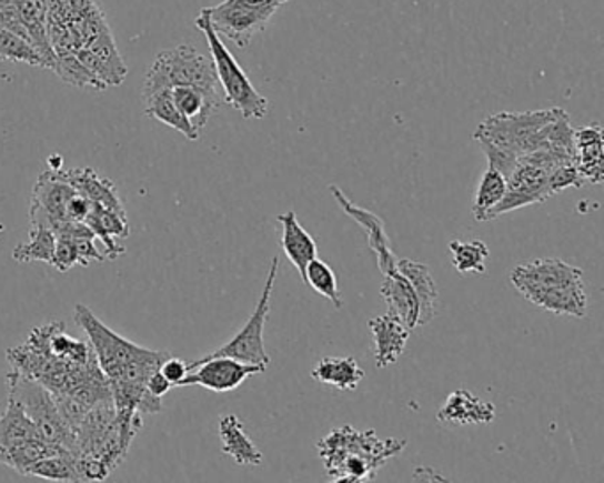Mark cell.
<instances>
[{"mask_svg":"<svg viewBox=\"0 0 604 483\" xmlns=\"http://www.w3.org/2000/svg\"><path fill=\"white\" fill-rule=\"evenodd\" d=\"M496 407L491 402L482 401L481 396L473 395L466 390H457L447 396L445 404L440 407L436 420L445 427L452 425H490L495 422Z\"/></svg>","mask_w":604,"mask_h":483,"instance_id":"17","label":"cell"},{"mask_svg":"<svg viewBox=\"0 0 604 483\" xmlns=\"http://www.w3.org/2000/svg\"><path fill=\"white\" fill-rule=\"evenodd\" d=\"M36 440H41V435L34 427V423L27 416L20 404L8 396V405L0 416V455Z\"/></svg>","mask_w":604,"mask_h":483,"instance_id":"26","label":"cell"},{"mask_svg":"<svg viewBox=\"0 0 604 483\" xmlns=\"http://www.w3.org/2000/svg\"><path fill=\"white\" fill-rule=\"evenodd\" d=\"M2 232H4V225H0V234H2Z\"/></svg>","mask_w":604,"mask_h":483,"instance_id":"40","label":"cell"},{"mask_svg":"<svg viewBox=\"0 0 604 483\" xmlns=\"http://www.w3.org/2000/svg\"><path fill=\"white\" fill-rule=\"evenodd\" d=\"M29 476H38L44 480H59V482H83L80 476L77 455L67 450H56L47 457L36 462L29 471Z\"/></svg>","mask_w":604,"mask_h":483,"instance_id":"30","label":"cell"},{"mask_svg":"<svg viewBox=\"0 0 604 483\" xmlns=\"http://www.w3.org/2000/svg\"><path fill=\"white\" fill-rule=\"evenodd\" d=\"M175 109L183 113L184 118L189 119L190 124L195 128V131L201 133L210 121L211 115L219 110L220 103L224 98L219 94L202 91L198 88H172L169 89Z\"/></svg>","mask_w":604,"mask_h":483,"instance_id":"24","label":"cell"},{"mask_svg":"<svg viewBox=\"0 0 604 483\" xmlns=\"http://www.w3.org/2000/svg\"><path fill=\"white\" fill-rule=\"evenodd\" d=\"M571 187H585L583 184L582 178H580L578 167H576V161H570V163H562V165L556 167L550 174V190H552L553 195L555 193L562 192L565 188Z\"/></svg>","mask_w":604,"mask_h":483,"instance_id":"36","label":"cell"},{"mask_svg":"<svg viewBox=\"0 0 604 483\" xmlns=\"http://www.w3.org/2000/svg\"><path fill=\"white\" fill-rule=\"evenodd\" d=\"M62 178L67 179L77 192L94 204L103 205L107 210L127 214L123 202L119 199L118 188L110 179L101 178L94 169L62 170Z\"/></svg>","mask_w":604,"mask_h":483,"instance_id":"21","label":"cell"},{"mask_svg":"<svg viewBox=\"0 0 604 483\" xmlns=\"http://www.w3.org/2000/svg\"><path fill=\"white\" fill-rule=\"evenodd\" d=\"M511 282L526 301L556 315L585 318L588 309L583 271L561 259H535L514 268Z\"/></svg>","mask_w":604,"mask_h":483,"instance_id":"5","label":"cell"},{"mask_svg":"<svg viewBox=\"0 0 604 483\" xmlns=\"http://www.w3.org/2000/svg\"><path fill=\"white\" fill-rule=\"evenodd\" d=\"M198 88L222 97L213 61L202 56L190 44L158 53L150 70L145 73L142 97L172 88Z\"/></svg>","mask_w":604,"mask_h":483,"instance_id":"8","label":"cell"},{"mask_svg":"<svg viewBox=\"0 0 604 483\" xmlns=\"http://www.w3.org/2000/svg\"><path fill=\"white\" fill-rule=\"evenodd\" d=\"M303 282L309 283L318 294L332 301L335 309H342L344 301H342L341 292H339L338 276L333 273L332 268L321 259H312L306 264L305 273H303Z\"/></svg>","mask_w":604,"mask_h":483,"instance_id":"33","label":"cell"},{"mask_svg":"<svg viewBox=\"0 0 604 483\" xmlns=\"http://www.w3.org/2000/svg\"><path fill=\"white\" fill-rule=\"evenodd\" d=\"M141 427V414L118 413L114 401L92 407L73 429L83 482L105 480L127 459Z\"/></svg>","mask_w":604,"mask_h":483,"instance_id":"4","label":"cell"},{"mask_svg":"<svg viewBox=\"0 0 604 483\" xmlns=\"http://www.w3.org/2000/svg\"><path fill=\"white\" fill-rule=\"evenodd\" d=\"M195 27L207 36L211 61L215 66L217 79H219L225 103L238 110L245 119L266 118L268 107H270L266 98L254 88V83L250 82L243 68L222 43L220 36L211 27L210 18L204 13V9L195 18Z\"/></svg>","mask_w":604,"mask_h":483,"instance_id":"9","label":"cell"},{"mask_svg":"<svg viewBox=\"0 0 604 483\" xmlns=\"http://www.w3.org/2000/svg\"><path fill=\"white\" fill-rule=\"evenodd\" d=\"M8 362L52 393L71 429L92 407L112 401L91 344L73 339L62 321L34 328L22 345L9 349Z\"/></svg>","mask_w":604,"mask_h":483,"instance_id":"1","label":"cell"},{"mask_svg":"<svg viewBox=\"0 0 604 483\" xmlns=\"http://www.w3.org/2000/svg\"><path fill=\"white\" fill-rule=\"evenodd\" d=\"M58 238L52 229L43 225H34L31 231L29 243L18 244L13 250V259L17 262H47L52 264L53 252H56Z\"/></svg>","mask_w":604,"mask_h":483,"instance_id":"32","label":"cell"},{"mask_svg":"<svg viewBox=\"0 0 604 483\" xmlns=\"http://www.w3.org/2000/svg\"><path fill=\"white\" fill-rule=\"evenodd\" d=\"M276 271H279V258H273L261 298H259L258 305H255L249 321L245 322V326L241 328L236 335L229 340L228 344L202 358L225 356L241 363H250V365H270V354L266 353V348H264V324H266L268 315H270Z\"/></svg>","mask_w":604,"mask_h":483,"instance_id":"12","label":"cell"},{"mask_svg":"<svg viewBox=\"0 0 604 483\" xmlns=\"http://www.w3.org/2000/svg\"><path fill=\"white\" fill-rule=\"evenodd\" d=\"M160 372L165 375L167 381L172 384V386H181L183 379L189 375V365L180 360V358L169 356L165 362L160 366Z\"/></svg>","mask_w":604,"mask_h":483,"instance_id":"37","label":"cell"},{"mask_svg":"<svg viewBox=\"0 0 604 483\" xmlns=\"http://www.w3.org/2000/svg\"><path fill=\"white\" fill-rule=\"evenodd\" d=\"M397 271H401L415 289L419 305H421L419 326L430 324L436 314V303H439V288L431 276L430 266H425L422 262L410 261V259H397Z\"/></svg>","mask_w":604,"mask_h":483,"instance_id":"25","label":"cell"},{"mask_svg":"<svg viewBox=\"0 0 604 483\" xmlns=\"http://www.w3.org/2000/svg\"><path fill=\"white\" fill-rule=\"evenodd\" d=\"M76 321L88 335L98 365L112 392L115 411L121 414H153L163 410L162 399L148 390L153 372L171 356L169 351H153L110 330L89 306H76Z\"/></svg>","mask_w":604,"mask_h":483,"instance_id":"2","label":"cell"},{"mask_svg":"<svg viewBox=\"0 0 604 483\" xmlns=\"http://www.w3.org/2000/svg\"><path fill=\"white\" fill-rule=\"evenodd\" d=\"M219 435L222 452L240 466H259L263 462V453L259 452L254 441L246 435L243 423L236 414H225L220 419Z\"/></svg>","mask_w":604,"mask_h":483,"instance_id":"23","label":"cell"},{"mask_svg":"<svg viewBox=\"0 0 604 483\" xmlns=\"http://www.w3.org/2000/svg\"><path fill=\"white\" fill-rule=\"evenodd\" d=\"M330 193H332L335 202L341 205V210L348 217L353 218L368 232L369 249L376 253L378 268H380L381 273L389 274L395 271L397 259L390 249V238L386 234L383 220L373 211L364 210V208L356 205L355 202H351L346 193L342 192L341 188L335 187V184H330Z\"/></svg>","mask_w":604,"mask_h":483,"instance_id":"15","label":"cell"},{"mask_svg":"<svg viewBox=\"0 0 604 483\" xmlns=\"http://www.w3.org/2000/svg\"><path fill=\"white\" fill-rule=\"evenodd\" d=\"M0 62H23L43 68L40 52L26 38L0 27Z\"/></svg>","mask_w":604,"mask_h":483,"instance_id":"34","label":"cell"},{"mask_svg":"<svg viewBox=\"0 0 604 483\" xmlns=\"http://www.w3.org/2000/svg\"><path fill=\"white\" fill-rule=\"evenodd\" d=\"M369 330L373 333L374 362L378 369L394 365L406 349L410 330L392 314L371 319Z\"/></svg>","mask_w":604,"mask_h":483,"instance_id":"18","label":"cell"},{"mask_svg":"<svg viewBox=\"0 0 604 483\" xmlns=\"http://www.w3.org/2000/svg\"><path fill=\"white\" fill-rule=\"evenodd\" d=\"M562 109L535 112H502L490 115L479 124L473 140L479 145H490L509 157L520 158L547 148V124Z\"/></svg>","mask_w":604,"mask_h":483,"instance_id":"7","label":"cell"},{"mask_svg":"<svg viewBox=\"0 0 604 483\" xmlns=\"http://www.w3.org/2000/svg\"><path fill=\"white\" fill-rule=\"evenodd\" d=\"M312 378L318 383L329 384L339 390H356L364 381L365 372L360 369L355 358L324 356L312 369Z\"/></svg>","mask_w":604,"mask_h":483,"instance_id":"27","label":"cell"},{"mask_svg":"<svg viewBox=\"0 0 604 483\" xmlns=\"http://www.w3.org/2000/svg\"><path fill=\"white\" fill-rule=\"evenodd\" d=\"M406 446V440H378L374 431L360 432L344 425L323 437L318 452L333 482H368Z\"/></svg>","mask_w":604,"mask_h":483,"instance_id":"6","label":"cell"},{"mask_svg":"<svg viewBox=\"0 0 604 483\" xmlns=\"http://www.w3.org/2000/svg\"><path fill=\"white\" fill-rule=\"evenodd\" d=\"M172 384L167 381L165 375L162 372L157 371L151 374L150 381H148V390L151 395L163 399L167 393L171 392Z\"/></svg>","mask_w":604,"mask_h":483,"instance_id":"38","label":"cell"},{"mask_svg":"<svg viewBox=\"0 0 604 483\" xmlns=\"http://www.w3.org/2000/svg\"><path fill=\"white\" fill-rule=\"evenodd\" d=\"M576 167L583 184H600L604 179L603 128L597 122L574 130Z\"/></svg>","mask_w":604,"mask_h":483,"instance_id":"19","label":"cell"},{"mask_svg":"<svg viewBox=\"0 0 604 483\" xmlns=\"http://www.w3.org/2000/svg\"><path fill=\"white\" fill-rule=\"evenodd\" d=\"M505 190H507V179L504 174L493 167H487L486 172L482 174L475 201H473V218L477 222H487L491 211L495 210L500 201L504 199Z\"/></svg>","mask_w":604,"mask_h":483,"instance_id":"29","label":"cell"},{"mask_svg":"<svg viewBox=\"0 0 604 483\" xmlns=\"http://www.w3.org/2000/svg\"><path fill=\"white\" fill-rule=\"evenodd\" d=\"M285 2L290 0H224L213 8H204V13L217 34L243 50L264 31Z\"/></svg>","mask_w":604,"mask_h":483,"instance_id":"11","label":"cell"},{"mask_svg":"<svg viewBox=\"0 0 604 483\" xmlns=\"http://www.w3.org/2000/svg\"><path fill=\"white\" fill-rule=\"evenodd\" d=\"M17 17L18 34L26 38L29 43L40 52L43 59V68L56 70V53L49 40L47 17L49 8L44 0H9Z\"/></svg>","mask_w":604,"mask_h":483,"instance_id":"16","label":"cell"},{"mask_svg":"<svg viewBox=\"0 0 604 483\" xmlns=\"http://www.w3.org/2000/svg\"><path fill=\"white\" fill-rule=\"evenodd\" d=\"M76 188L62 178L61 169L41 172L32 193L31 225H43L58 231L68 220V204L76 195Z\"/></svg>","mask_w":604,"mask_h":483,"instance_id":"14","label":"cell"},{"mask_svg":"<svg viewBox=\"0 0 604 483\" xmlns=\"http://www.w3.org/2000/svg\"><path fill=\"white\" fill-rule=\"evenodd\" d=\"M189 375L181 386H202L215 393L234 392L252 375L263 374L266 365H250L232 358H199L189 363Z\"/></svg>","mask_w":604,"mask_h":483,"instance_id":"13","label":"cell"},{"mask_svg":"<svg viewBox=\"0 0 604 483\" xmlns=\"http://www.w3.org/2000/svg\"><path fill=\"white\" fill-rule=\"evenodd\" d=\"M276 223H281V246L285 258L290 259L300 276L303 279L305 268L312 259L318 258V244L314 238L300 225L294 211H288L276 217Z\"/></svg>","mask_w":604,"mask_h":483,"instance_id":"22","label":"cell"},{"mask_svg":"<svg viewBox=\"0 0 604 483\" xmlns=\"http://www.w3.org/2000/svg\"><path fill=\"white\" fill-rule=\"evenodd\" d=\"M449 252H451L452 255V268H454L457 273H486V262L487 258H490V249H487L484 241H451V243H449Z\"/></svg>","mask_w":604,"mask_h":483,"instance_id":"31","label":"cell"},{"mask_svg":"<svg viewBox=\"0 0 604 483\" xmlns=\"http://www.w3.org/2000/svg\"><path fill=\"white\" fill-rule=\"evenodd\" d=\"M49 169H62V158L59 157V154H52V157L49 158Z\"/></svg>","mask_w":604,"mask_h":483,"instance_id":"39","label":"cell"},{"mask_svg":"<svg viewBox=\"0 0 604 483\" xmlns=\"http://www.w3.org/2000/svg\"><path fill=\"white\" fill-rule=\"evenodd\" d=\"M142 101H144V113L148 118L157 119V121L163 122L165 127L180 131L181 135L187 137L189 140H198L201 137V133L190 124L189 119L184 118L183 113L175 109L169 91L144 94Z\"/></svg>","mask_w":604,"mask_h":483,"instance_id":"28","label":"cell"},{"mask_svg":"<svg viewBox=\"0 0 604 483\" xmlns=\"http://www.w3.org/2000/svg\"><path fill=\"white\" fill-rule=\"evenodd\" d=\"M53 53L76 56L107 89L121 85L128 68L115 49L105 14L94 0H44Z\"/></svg>","mask_w":604,"mask_h":483,"instance_id":"3","label":"cell"},{"mask_svg":"<svg viewBox=\"0 0 604 483\" xmlns=\"http://www.w3.org/2000/svg\"><path fill=\"white\" fill-rule=\"evenodd\" d=\"M56 238H58V243H56V252H53L52 264L50 266L56 268L61 273H67V271L80 266L76 241L68 238V235H56Z\"/></svg>","mask_w":604,"mask_h":483,"instance_id":"35","label":"cell"},{"mask_svg":"<svg viewBox=\"0 0 604 483\" xmlns=\"http://www.w3.org/2000/svg\"><path fill=\"white\" fill-rule=\"evenodd\" d=\"M8 381L9 399L20 404L40 432L41 440L53 449L76 453V432L62 416L58 402L47 388L20 372L11 371Z\"/></svg>","mask_w":604,"mask_h":483,"instance_id":"10","label":"cell"},{"mask_svg":"<svg viewBox=\"0 0 604 483\" xmlns=\"http://www.w3.org/2000/svg\"><path fill=\"white\" fill-rule=\"evenodd\" d=\"M380 294L389 306V314L395 315L410 331L419 328V315H421L419 298L410 280L397 271V268L392 273L385 274Z\"/></svg>","mask_w":604,"mask_h":483,"instance_id":"20","label":"cell"}]
</instances>
